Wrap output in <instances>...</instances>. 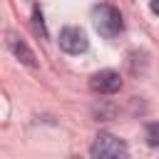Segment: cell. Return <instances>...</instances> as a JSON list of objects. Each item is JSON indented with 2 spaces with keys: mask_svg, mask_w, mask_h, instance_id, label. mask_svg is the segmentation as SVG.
Instances as JSON below:
<instances>
[{
  "mask_svg": "<svg viewBox=\"0 0 159 159\" xmlns=\"http://www.w3.org/2000/svg\"><path fill=\"white\" fill-rule=\"evenodd\" d=\"M92 22H94V30H97L102 37H107V40L117 37V35L124 30L122 12H119L114 5H107V2H99V5L92 7Z\"/></svg>",
  "mask_w": 159,
  "mask_h": 159,
  "instance_id": "6da1fadb",
  "label": "cell"
},
{
  "mask_svg": "<svg viewBox=\"0 0 159 159\" xmlns=\"http://www.w3.org/2000/svg\"><path fill=\"white\" fill-rule=\"evenodd\" d=\"M89 154L94 159H112V157H127V144L122 139H117L114 134H97L94 144L89 147Z\"/></svg>",
  "mask_w": 159,
  "mask_h": 159,
  "instance_id": "7a4b0ae2",
  "label": "cell"
},
{
  "mask_svg": "<svg viewBox=\"0 0 159 159\" xmlns=\"http://www.w3.org/2000/svg\"><path fill=\"white\" fill-rule=\"evenodd\" d=\"M60 47L67 52V55H82L87 47H89V40H87V32L82 27H75V25H67L60 30V37H57Z\"/></svg>",
  "mask_w": 159,
  "mask_h": 159,
  "instance_id": "3957f363",
  "label": "cell"
},
{
  "mask_svg": "<svg viewBox=\"0 0 159 159\" xmlns=\"http://www.w3.org/2000/svg\"><path fill=\"white\" fill-rule=\"evenodd\" d=\"M89 89L97 94H114L122 89V77L114 70H99L89 77Z\"/></svg>",
  "mask_w": 159,
  "mask_h": 159,
  "instance_id": "277c9868",
  "label": "cell"
},
{
  "mask_svg": "<svg viewBox=\"0 0 159 159\" xmlns=\"http://www.w3.org/2000/svg\"><path fill=\"white\" fill-rule=\"evenodd\" d=\"M7 47L12 50V55L22 62V65H27V67H35L37 65V60H35V52L27 47V42L22 40V37H17L15 32H7Z\"/></svg>",
  "mask_w": 159,
  "mask_h": 159,
  "instance_id": "5b68a950",
  "label": "cell"
},
{
  "mask_svg": "<svg viewBox=\"0 0 159 159\" xmlns=\"http://www.w3.org/2000/svg\"><path fill=\"white\" fill-rule=\"evenodd\" d=\"M147 137H149V144L152 147H157L159 144V127L152 122V124H147Z\"/></svg>",
  "mask_w": 159,
  "mask_h": 159,
  "instance_id": "8992f818",
  "label": "cell"
},
{
  "mask_svg": "<svg viewBox=\"0 0 159 159\" xmlns=\"http://www.w3.org/2000/svg\"><path fill=\"white\" fill-rule=\"evenodd\" d=\"M32 17H35V27H37V30L45 35V27H42V12H40L37 7H35V12H32Z\"/></svg>",
  "mask_w": 159,
  "mask_h": 159,
  "instance_id": "52a82bcc",
  "label": "cell"
}]
</instances>
